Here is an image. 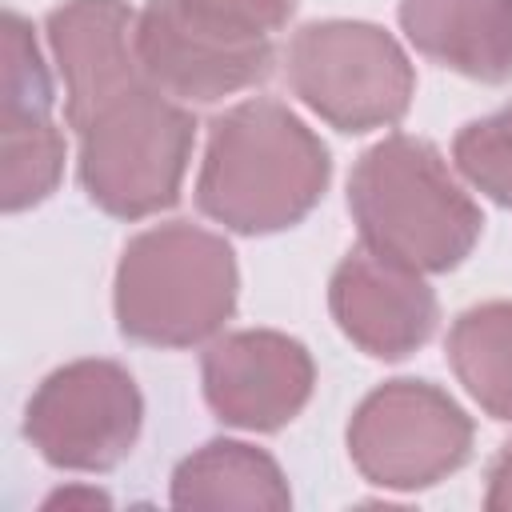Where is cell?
Segmentation results:
<instances>
[{
    "label": "cell",
    "instance_id": "14",
    "mask_svg": "<svg viewBox=\"0 0 512 512\" xmlns=\"http://www.w3.org/2000/svg\"><path fill=\"white\" fill-rule=\"evenodd\" d=\"M448 360L472 400L496 416L512 420V304L492 300L468 308L448 336Z\"/></svg>",
    "mask_w": 512,
    "mask_h": 512
},
{
    "label": "cell",
    "instance_id": "12",
    "mask_svg": "<svg viewBox=\"0 0 512 512\" xmlns=\"http://www.w3.org/2000/svg\"><path fill=\"white\" fill-rule=\"evenodd\" d=\"M408 40L472 80L512 76V0H400Z\"/></svg>",
    "mask_w": 512,
    "mask_h": 512
},
{
    "label": "cell",
    "instance_id": "19",
    "mask_svg": "<svg viewBox=\"0 0 512 512\" xmlns=\"http://www.w3.org/2000/svg\"><path fill=\"white\" fill-rule=\"evenodd\" d=\"M484 504H488L492 512L512 508V440L504 444V452L496 456V464H492V472H488V496H484Z\"/></svg>",
    "mask_w": 512,
    "mask_h": 512
},
{
    "label": "cell",
    "instance_id": "8",
    "mask_svg": "<svg viewBox=\"0 0 512 512\" xmlns=\"http://www.w3.org/2000/svg\"><path fill=\"white\" fill-rule=\"evenodd\" d=\"M144 76L180 100H220L272 72V40H236L184 12L180 0H148L136 16Z\"/></svg>",
    "mask_w": 512,
    "mask_h": 512
},
{
    "label": "cell",
    "instance_id": "2",
    "mask_svg": "<svg viewBox=\"0 0 512 512\" xmlns=\"http://www.w3.org/2000/svg\"><path fill=\"white\" fill-rule=\"evenodd\" d=\"M348 208L368 252L420 276L456 268L484 224L444 156L416 136H388L360 156Z\"/></svg>",
    "mask_w": 512,
    "mask_h": 512
},
{
    "label": "cell",
    "instance_id": "7",
    "mask_svg": "<svg viewBox=\"0 0 512 512\" xmlns=\"http://www.w3.org/2000/svg\"><path fill=\"white\" fill-rule=\"evenodd\" d=\"M140 392L112 360L56 368L28 400L24 432L40 456L72 472H104L128 456L140 432Z\"/></svg>",
    "mask_w": 512,
    "mask_h": 512
},
{
    "label": "cell",
    "instance_id": "5",
    "mask_svg": "<svg viewBox=\"0 0 512 512\" xmlns=\"http://www.w3.org/2000/svg\"><path fill=\"white\" fill-rule=\"evenodd\" d=\"M292 92L340 132L396 124L416 76L404 48L376 24L324 20L296 32L288 48Z\"/></svg>",
    "mask_w": 512,
    "mask_h": 512
},
{
    "label": "cell",
    "instance_id": "3",
    "mask_svg": "<svg viewBox=\"0 0 512 512\" xmlns=\"http://www.w3.org/2000/svg\"><path fill=\"white\" fill-rule=\"evenodd\" d=\"M236 304L232 248L196 224H160L128 240L116 268V320L124 336L160 348L208 340Z\"/></svg>",
    "mask_w": 512,
    "mask_h": 512
},
{
    "label": "cell",
    "instance_id": "16",
    "mask_svg": "<svg viewBox=\"0 0 512 512\" xmlns=\"http://www.w3.org/2000/svg\"><path fill=\"white\" fill-rule=\"evenodd\" d=\"M456 168L496 204H512V104L472 120L452 144Z\"/></svg>",
    "mask_w": 512,
    "mask_h": 512
},
{
    "label": "cell",
    "instance_id": "18",
    "mask_svg": "<svg viewBox=\"0 0 512 512\" xmlns=\"http://www.w3.org/2000/svg\"><path fill=\"white\" fill-rule=\"evenodd\" d=\"M180 4L200 24L236 40H268L280 24H288L296 8V0H180Z\"/></svg>",
    "mask_w": 512,
    "mask_h": 512
},
{
    "label": "cell",
    "instance_id": "17",
    "mask_svg": "<svg viewBox=\"0 0 512 512\" xmlns=\"http://www.w3.org/2000/svg\"><path fill=\"white\" fill-rule=\"evenodd\" d=\"M52 104V84L40 64L32 28L8 12L4 16V88H0V120H20V116H48Z\"/></svg>",
    "mask_w": 512,
    "mask_h": 512
},
{
    "label": "cell",
    "instance_id": "4",
    "mask_svg": "<svg viewBox=\"0 0 512 512\" xmlns=\"http://www.w3.org/2000/svg\"><path fill=\"white\" fill-rule=\"evenodd\" d=\"M196 124L152 80L104 104L80 128V180L92 204L140 220L180 192Z\"/></svg>",
    "mask_w": 512,
    "mask_h": 512
},
{
    "label": "cell",
    "instance_id": "6",
    "mask_svg": "<svg viewBox=\"0 0 512 512\" xmlns=\"http://www.w3.org/2000/svg\"><path fill=\"white\" fill-rule=\"evenodd\" d=\"M472 448V420L428 380L376 388L348 424V452L364 480L396 492L428 488L456 472Z\"/></svg>",
    "mask_w": 512,
    "mask_h": 512
},
{
    "label": "cell",
    "instance_id": "1",
    "mask_svg": "<svg viewBox=\"0 0 512 512\" xmlns=\"http://www.w3.org/2000/svg\"><path fill=\"white\" fill-rule=\"evenodd\" d=\"M328 184V152L276 100H244L212 124L196 200L232 232H280L312 212Z\"/></svg>",
    "mask_w": 512,
    "mask_h": 512
},
{
    "label": "cell",
    "instance_id": "11",
    "mask_svg": "<svg viewBox=\"0 0 512 512\" xmlns=\"http://www.w3.org/2000/svg\"><path fill=\"white\" fill-rule=\"evenodd\" d=\"M48 40L68 88V124L80 132L104 104L144 84L136 16L120 0H68L48 16Z\"/></svg>",
    "mask_w": 512,
    "mask_h": 512
},
{
    "label": "cell",
    "instance_id": "10",
    "mask_svg": "<svg viewBox=\"0 0 512 512\" xmlns=\"http://www.w3.org/2000/svg\"><path fill=\"white\" fill-rule=\"evenodd\" d=\"M332 316L344 336L380 360L416 352L436 328V296L420 272L356 248L332 272Z\"/></svg>",
    "mask_w": 512,
    "mask_h": 512
},
{
    "label": "cell",
    "instance_id": "15",
    "mask_svg": "<svg viewBox=\"0 0 512 512\" xmlns=\"http://www.w3.org/2000/svg\"><path fill=\"white\" fill-rule=\"evenodd\" d=\"M0 140H4V172H0V196L8 212L40 204L64 168V140L52 128L48 116H20V120H0Z\"/></svg>",
    "mask_w": 512,
    "mask_h": 512
},
{
    "label": "cell",
    "instance_id": "20",
    "mask_svg": "<svg viewBox=\"0 0 512 512\" xmlns=\"http://www.w3.org/2000/svg\"><path fill=\"white\" fill-rule=\"evenodd\" d=\"M76 504H80V508H96V504H104V508H108V496H100V492H92V488H88V492L68 488V492H56L44 508H76Z\"/></svg>",
    "mask_w": 512,
    "mask_h": 512
},
{
    "label": "cell",
    "instance_id": "13",
    "mask_svg": "<svg viewBox=\"0 0 512 512\" xmlns=\"http://www.w3.org/2000/svg\"><path fill=\"white\" fill-rule=\"evenodd\" d=\"M288 484L276 460L240 440H212L172 476L176 508H288Z\"/></svg>",
    "mask_w": 512,
    "mask_h": 512
},
{
    "label": "cell",
    "instance_id": "9",
    "mask_svg": "<svg viewBox=\"0 0 512 512\" xmlns=\"http://www.w3.org/2000/svg\"><path fill=\"white\" fill-rule=\"evenodd\" d=\"M312 356L280 332H232L204 352V396L224 424L272 432L312 396Z\"/></svg>",
    "mask_w": 512,
    "mask_h": 512
}]
</instances>
